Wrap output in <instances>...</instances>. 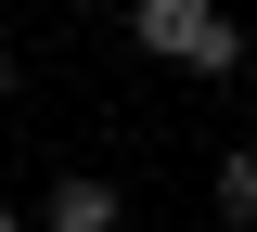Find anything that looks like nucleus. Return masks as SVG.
<instances>
[{"mask_svg":"<svg viewBox=\"0 0 257 232\" xmlns=\"http://www.w3.org/2000/svg\"><path fill=\"white\" fill-rule=\"evenodd\" d=\"M128 39H142V52H167V65H244V39L219 26V0H128Z\"/></svg>","mask_w":257,"mask_h":232,"instance_id":"nucleus-1","label":"nucleus"},{"mask_svg":"<svg viewBox=\"0 0 257 232\" xmlns=\"http://www.w3.org/2000/svg\"><path fill=\"white\" fill-rule=\"evenodd\" d=\"M52 232H116V181H52Z\"/></svg>","mask_w":257,"mask_h":232,"instance_id":"nucleus-2","label":"nucleus"},{"mask_svg":"<svg viewBox=\"0 0 257 232\" xmlns=\"http://www.w3.org/2000/svg\"><path fill=\"white\" fill-rule=\"evenodd\" d=\"M219 206H231V219H257V155H231V168H219Z\"/></svg>","mask_w":257,"mask_h":232,"instance_id":"nucleus-3","label":"nucleus"},{"mask_svg":"<svg viewBox=\"0 0 257 232\" xmlns=\"http://www.w3.org/2000/svg\"><path fill=\"white\" fill-rule=\"evenodd\" d=\"M0 91H13V65H0Z\"/></svg>","mask_w":257,"mask_h":232,"instance_id":"nucleus-4","label":"nucleus"},{"mask_svg":"<svg viewBox=\"0 0 257 232\" xmlns=\"http://www.w3.org/2000/svg\"><path fill=\"white\" fill-rule=\"evenodd\" d=\"M0 232H13V219H0Z\"/></svg>","mask_w":257,"mask_h":232,"instance_id":"nucleus-5","label":"nucleus"}]
</instances>
